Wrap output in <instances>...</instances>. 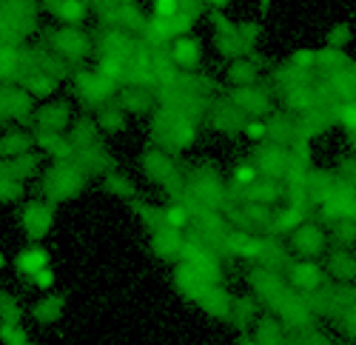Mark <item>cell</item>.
<instances>
[{
  "label": "cell",
  "mask_w": 356,
  "mask_h": 345,
  "mask_svg": "<svg viewBox=\"0 0 356 345\" xmlns=\"http://www.w3.org/2000/svg\"><path fill=\"white\" fill-rule=\"evenodd\" d=\"M88 180V171L77 163H51L40 175V200L57 206L60 200H69L80 194V188Z\"/></svg>",
  "instance_id": "1"
},
{
  "label": "cell",
  "mask_w": 356,
  "mask_h": 345,
  "mask_svg": "<svg viewBox=\"0 0 356 345\" xmlns=\"http://www.w3.org/2000/svg\"><path fill=\"white\" fill-rule=\"evenodd\" d=\"M17 223H20V232L26 234V240L32 246H40L54 225V206L40 197L29 200V203H23L17 209Z\"/></svg>",
  "instance_id": "2"
},
{
  "label": "cell",
  "mask_w": 356,
  "mask_h": 345,
  "mask_svg": "<svg viewBox=\"0 0 356 345\" xmlns=\"http://www.w3.org/2000/svg\"><path fill=\"white\" fill-rule=\"evenodd\" d=\"M40 40H46L51 46V54H57L60 61H83V57L92 51V38H88L83 29H54V32L40 35Z\"/></svg>",
  "instance_id": "3"
},
{
  "label": "cell",
  "mask_w": 356,
  "mask_h": 345,
  "mask_svg": "<svg viewBox=\"0 0 356 345\" xmlns=\"http://www.w3.org/2000/svg\"><path fill=\"white\" fill-rule=\"evenodd\" d=\"M35 100L20 86H0V126L35 120Z\"/></svg>",
  "instance_id": "4"
},
{
  "label": "cell",
  "mask_w": 356,
  "mask_h": 345,
  "mask_svg": "<svg viewBox=\"0 0 356 345\" xmlns=\"http://www.w3.org/2000/svg\"><path fill=\"white\" fill-rule=\"evenodd\" d=\"M72 89H74V95H77L88 109H97V111H100L103 106H108V103H111V95H114V89L97 74V69H95V72L80 69V72L72 77Z\"/></svg>",
  "instance_id": "5"
},
{
  "label": "cell",
  "mask_w": 356,
  "mask_h": 345,
  "mask_svg": "<svg viewBox=\"0 0 356 345\" xmlns=\"http://www.w3.org/2000/svg\"><path fill=\"white\" fill-rule=\"evenodd\" d=\"M35 146L49 154L54 163H77V149L74 143L63 134V131H43V129H35Z\"/></svg>",
  "instance_id": "6"
},
{
  "label": "cell",
  "mask_w": 356,
  "mask_h": 345,
  "mask_svg": "<svg viewBox=\"0 0 356 345\" xmlns=\"http://www.w3.org/2000/svg\"><path fill=\"white\" fill-rule=\"evenodd\" d=\"M40 12L51 15L63 29H83L88 20V3L83 0H49V3H40Z\"/></svg>",
  "instance_id": "7"
},
{
  "label": "cell",
  "mask_w": 356,
  "mask_h": 345,
  "mask_svg": "<svg viewBox=\"0 0 356 345\" xmlns=\"http://www.w3.org/2000/svg\"><path fill=\"white\" fill-rule=\"evenodd\" d=\"M35 123L43 131H63L72 123V106L66 100H49L35 111Z\"/></svg>",
  "instance_id": "8"
},
{
  "label": "cell",
  "mask_w": 356,
  "mask_h": 345,
  "mask_svg": "<svg viewBox=\"0 0 356 345\" xmlns=\"http://www.w3.org/2000/svg\"><path fill=\"white\" fill-rule=\"evenodd\" d=\"M63 311H66V297L63 294H43L38 303H32L29 317H32L38 326H54L63 317Z\"/></svg>",
  "instance_id": "9"
},
{
  "label": "cell",
  "mask_w": 356,
  "mask_h": 345,
  "mask_svg": "<svg viewBox=\"0 0 356 345\" xmlns=\"http://www.w3.org/2000/svg\"><path fill=\"white\" fill-rule=\"evenodd\" d=\"M3 171H6L9 177H15L17 183H26L29 177H38L40 171H43V160L32 149V152H23V154L12 157V160H3Z\"/></svg>",
  "instance_id": "10"
},
{
  "label": "cell",
  "mask_w": 356,
  "mask_h": 345,
  "mask_svg": "<svg viewBox=\"0 0 356 345\" xmlns=\"http://www.w3.org/2000/svg\"><path fill=\"white\" fill-rule=\"evenodd\" d=\"M171 63H177L180 69H194L200 63V57H202V43L194 38V35H186V38H177L171 40Z\"/></svg>",
  "instance_id": "11"
},
{
  "label": "cell",
  "mask_w": 356,
  "mask_h": 345,
  "mask_svg": "<svg viewBox=\"0 0 356 345\" xmlns=\"http://www.w3.org/2000/svg\"><path fill=\"white\" fill-rule=\"evenodd\" d=\"M43 268H49V251L43 246H26L15 257V271L20 277H32V274H38Z\"/></svg>",
  "instance_id": "12"
},
{
  "label": "cell",
  "mask_w": 356,
  "mask_h": 345,
  "mask_svg": "<svg viewBox=\"0 0 356 345\" xmlns=\"http://www.w3.org/2000/svg\"><path fill=\"white\" fill-rule=\"evenodd\" d=\"M32 149H35V137L29 134L26 129H20V126L0 134V152H3V160H12V157H17L23 152H32Z\"/></svg>",
  "instance_id": "13"
},
{
  "label": "cell",
  "mask_w": 356,
  "mask_h": 345,
  "mask_svg": "<svg viewBox=\"0 0 356 345\" xmlns=\"http://www.w3.org/2000/svg\"><path fill=\"white\" fill-rule=\"evenodd\" d=\"M143 168H145V175L152 177L154 183H163V186H168V180H174L177 177V168L168 163V157L163 154V152H157V149H152L145 157H143Z\"/></svg>",
  "instance_id": "14"
},
{
  "label": "cell",
  "mask_w": 356,
  "mask_h": 345,
  "mask_svg": "<svg viewBox=\"0 0 356 345\" xmlns=\"http://www.w3.org/2000/svg\"><path fill=\"white\" fill-rule=\"evenodd\" d=\"M69 140L74 143V149H77V152H86V149L97 146V143H100V126H97V120H88V118L74 120Z\"/></svg>",
  "instance_id": "15"
},
{
  "label": "cell",
  "mask_w": 356,
  "mask_h": 345,
  "mask_svg": "<svg viewBox=\"0 0 356 345\" xmlns=\"http://www.w3.org/2000/svg\"><path fill=\"white\" fill-rule=\"evenodd\" d=\"M126 123H129V114L120 109V103H108L97 111V126L106 134H120L126 129Z\"/></svg>",
  "instance_id": "16"
},
{
  "label": "cell",
  "mask_w": 356,
  "mask_h": 345,
  "mask_svg": "<svg viewBox=\"0 0 356 345\" xmlns=\"http://www.w3.org/2000/svg\"><path fill=\"white\" fill-rule=\"evenodd\" d=\"M259 66H262V61L251 51V54H245V57H240V61H234V63H231L228 77H231L234 83H240V86H251V83L257 80Z\"/></svg>",
  "instance_id": "17"
},
{
  "label": "cell",
  "mask_w": 356,
  "mask_h": 345,
  "mask_svg": "<svg viewBox=\"0 0 356 345\" xmlns=\"http://www.w3.org/2000/svg\"><path fill=\"white\" fill-rule=\"evenodd\" d=\"M103 188H106L111 197L129 200V203H134V200H137V191H134L131 180H129L126 175H120V171H106V175H103Z\"/></svg>",
  "instance_id": "18"
},
{
  "label": "cell",
  "mask_w": 356,
  "mask_h": 345,
  "mask_svg": "<svg viewBox=\"0 0 356 345\" xmlns=\"http://www.w3.org/2000/svg\"><path fill=\"white\" fill-rule=\"evenodd\" d=\"M0 323L9 326H23V305L20 297L9 289H0Z\"/></svg>",
  "instance_id": "19"
},
{
  "label": "cell",
  "mask_w": 356,
  "mask_h": 345,
  "mask_svg": "<svg viewBox=\"0 0 356 345\" xmlns=\"http://www.w3.org/2000/svg\"><path fill=\"white\" fill-rule=\"evenodd\" d=\"M120 103V109L126 111V114H143V111H148V106H152V97H148V92L145 89H140V86H129V89L123 92V97L117 100Z\"/></svg>",
  "instance_id": "20"
},
{
  "label": "cell",
  "mask_w": 356,
  "mask_h": 345,
  "mask_svg": "<svg viewBox=\"0 0 356 345\" xmlns=\"http://www.w3.org/2000/svg\"><path fill=\"white\" fill-rule=\"evenodd\" d=\"M131 209L137 211V217L148 225V228H152V232H163V228H165V217H163V209H157V206H152V203H145V200H134V203H131Z\"/></svg>",
  "instance_id": "21"
},
{
  "label": "cell",
  "mask_w": 356,
  "mask_h": 345,
  "mask_svg": "<svg viewBox=\"0 0 356 345\" xmlns=\"http://www.w3.org/2000/svg\"><path fill=\"white\" fill-rule=\"evenodd\" d=\"M23 197V183H17L15 177H9L0 163V203H17Z\"/></svg>",
  "instance_id": "22"
},
{
  "label": "cell",
  "mask_w": 356,
  "mask_h": 345,
  "mask_svg": "<svg viewBox=\"0 0 356 345\" xmlns=\"http://www.w3.org/2000/svg\"><path fill=\"white\" fill-rule=\"evenodd\" d=\"M231 180L240 191H248L257 183V166L254 163H236L231 171Z\"/></svg>",
  "instance_id": "23"
},
{
  "label": "cell",
  "mask_w": 356,
  "mask_h": 345,
  "mask_svg": "<svg viewBox=\"0 0 356 345\" xmlns=\"http://www.w3.org/2000/svg\"><path fill=\"white\" fill-rule=\"evenodd\" d=\"M259 35H262L259 32V23H254V20H245V23L236 26V40H240V46H243L245 54H251V49L259 40Z\"/></svg>",
  "instance_id": "24"
},
{
  "label": "cell",
  "mask_w": 356,
  "mask_h": 345,
  "mask_svg": "<svg viewBox=\"0 0 356 345\" xmlns=\"http://www.w3.org/2000/svg\"><path fill=\"white\" fill-rule=\"evenodd\" d=\"M26 285H29V289H35V291L49 294L54 285H57V274H54V268L49 266V268H43V271L32 274V277H26Z\"/></svg>",
  "instance_id": "25"
},
{
  "label": "cell",
  "mask_w": 356,
  "mask_h": 345,
  "mask_svg": "<svg viewBox=\"0 0 356 345\" xmlns=\"http://www.w3.org/2000/svg\"><path fill=\"white\" fill-rule=\"evenodd\" d=\"M186 3H180V0H157V3H152V17L154 20H174L177 15L183 12Z\"/></svg>",
  "instance_id": "26"
},
{
  "label": "cell",
  "mask_w": 356,
  "mask_h": 345,
  "mask_svg": "<svg viewBox=\"0 0 356 345\" xmlns=\"http://www.w3.org/2000/svg\"><path fill=\"white\" fill-rule=\"evenodd\" d=\"M243 131L251 137V140H271V123L268 120H248L243 126Z\"/></svg>",
  "instance_id": "27"
},
{
  "label": "cell",
  "mask_w": 356,
  "mask_h": 345,
  "mask_svg": "<svg viewBox=\"0 0 356 345\" xmlns=\"http://www.w3.org/2000/svg\"><path fill=\"white\" fill-rule=\"evenodd\" d=\"M3 266H6V254L0 251V271H3Z\"/></svg>",
  "instance_id": "28"
},
{
  "label": "cell",
  "mask_w": 356,
  "mask_h": 345,
  "mask_svg": "<svg viewBox=\"0 0 356 345\" xmlns=\"http://www.w3.org/2000/svg\"><path fill=\"white\" fill-rule=\"evenodd\" d=\"M243 345H259V342H254V339H243Z\"/></svg>",
  "instance_id": "29"
},
{
  "label": "cell",
  "mask_w": 356,
  "mask_h": 345,
  "mask_svg": "<svg viewBox=\"0 0 356 345\" xmlns=\"http://www.w3.org/2000/svg\"><path fill=\"white\" fill-rule=\"evenodd\" d=\"M20 345H32V342H20Z\"/></svg>",
  "instance_id": "30"
}]
</instances>
